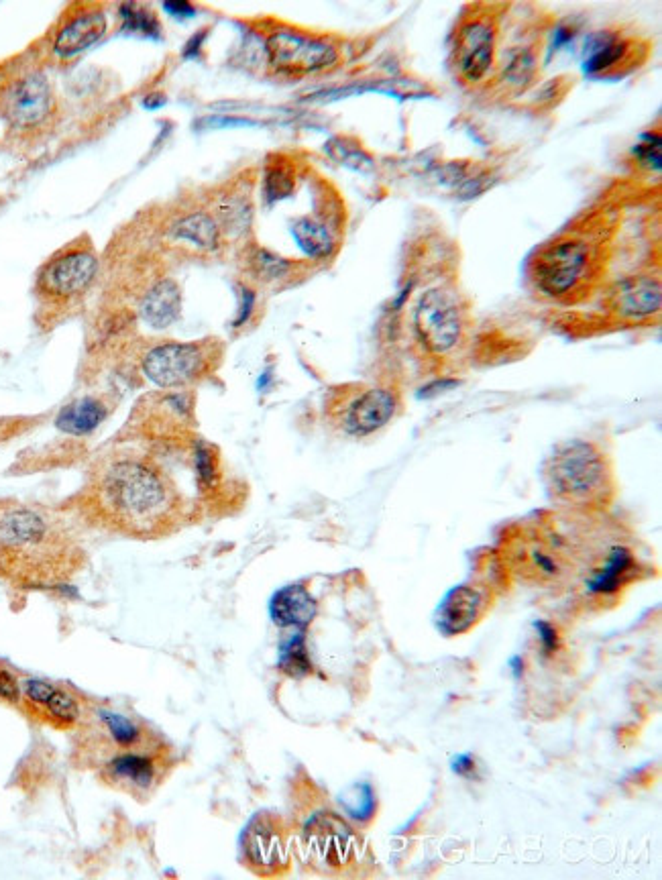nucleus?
Instances as JSON below:
<instances>
[{"mask_svg": "<svg viewBox=\"0 0 662 880\" xmlns=\"http://www.w3.org/2000/svg\"><path fill=\"white\" fill-rule=\"evenodd\" d=\"M64 536L41 512L25 506L0 508V569L33 585L64 577Z\"/></svg>", "mask_w": 662, "mask_h": 880, "instance_id": "obj_1", "label": "nucleus"}, {"mask_svg": "<svg viewBox=\"0 0 662 880\" xmlns=\"http://www.w3.org/2000/svg\"><path fill=\"white\" fill-rule=\"evenodd\" d=\"M98 498L108 518L135 530L155 528L172 506L163 475L135 459L115 461L102 471Z\"/></svg>", "mask_w": 662, "mask_h": 880, "instance_id": "obj_2", "label": "nucleus"}, {"mask_svg": "<svg viewBox=\"0 0 662 880\" xmlns=\"http://www.w3.org/2000/svg\"><path fill=\"white\" fill-rule=\"evenodd\" d=\"M546 483L555 498L577 508L608 504L614 477L608 457L585 440H569L546 461Z\"/></svg>", "mask_w": 662, "mask_h": 880, "instance_id": "obj_3", "label": "nucleus"}, {"mask_svg": "<svg viewBox=\"0 0 662 880\" xmlns=\"http://www.w3.org/2000/svg\"><path fill=\"white\" fill-rule=\"evenodd\" d=\"M506 561L524 581L553 585L567 577L571 557L565 540L546 528H520L506 542Z\"/></svg>", "mask_w": 662, "mask_h": 880, "instance_id": "obj_4", "label": "nucleus"}, {"mask_svg": "<svg viewBox=\"0 0 662 880\" xmlns=\"http://www.w3.org/2000/svg\"><path fill=\"white\" fill-rule=\"evenodd\" d=\"M53 92L41 70L11 66L0 72V117L17 131H33L53 115Z\"/></svg>", "mask_w": 662, "mask_h": 880, "instance_id": "obj_5", "label": "nucleus"}, {"mask_svg": "<svg viewBox=\"0 0 662 880\" xmlns=\"http://www.w3.org/2000/svg\"><path fill=\"white\" fill-rule=\"evenodd\" d=\"M98 275V257L88 245H68L37 273V294L47 304H68L84 296Z\"/></svg>", "mask_w": 662, "mask_h": 880, "instance_id": "obj_6", "label": "nucleus"}, {"mask_svg": "<svg viewBox=\"0 0 662 880\" xmlns=\"http://www.w3.org/2000/svg\"><path fill=\"white\" fill-rule=\"evenodd\" d=\"M412 324L420 343L434 355H449L463 339L465 318L457 298L440 288L426 290L412 314Z\"/></svg>", "mask_w": 662, "mask_h": 880, "instance_id": "obj_7", "label": "nucleus"}, {"mask_svg": "<svg viewBox=\"0 0 662 880\" xmlns=\"http://www.w3.org/2000/svg\"><path fill=\"white\" fill-rule=\"evenodd\" d=\"M589 263L591 251L585 241L561 239L538 253L532 265V280L540 294L565 298L585 280Z\"/></svg>", "mask_w": 662, "mask_h": 880, "instance_id": "obj_8", "label": "nucleus"}, {"mask_svg": "<svg viewBox=\"0 0 662 880\" xmlns=\"http://www.w3.org/2000/svg\"><path fill=\"white\" fill-rule=\"evenodd\" d=\"M269 66L288 76H306L324 72L339 62V51L324 39L294 31L278 29L265 41Z\"/></svg>", "mask_w": 662, "mask_h": 880, "instance_id": "obj_9", "label": "nucleus"}, {"mask_svg": "<svg viewBox=\"0 0 662 880\" xmlns=\"http://www.w3.org/2000/svg\"><path fill=\"white\" fill-rule=\"evenodd\" d=\"M212 353L204 343H161L143 357V373L157 388H182L210 371Z\"/></svg>", "mask_w": 662, "mask_h": 880, "instance_id": "obj_10", "label": "nucleus"}, {"mask_svg": "<svg viewBox=\"0 0 662 880\" xmlns=\"http://www.w3.org/2000/svg\"><path fill=\"white\" fill-rule=\"evenodd\" d=\"M398 412V398L383 388H359L343 394L333 406L339 428L351 436H369L390 424Z\"/></svg>", "mask_w": 662, "mask_h": 880, "instance_id": "obj_11", "label": "nucleus"}, {"mask_svg": "<svg viewBox=\"0 0 662 880\" xmlns=\"http://www.w3.org/2000/svg\"><path fill=\"white\" fill-rule=\"evenodd\" d=\"M306 850L326 868H347L357 862L361 844L349 825L335 813L314 815L304 830Z\"/></svg>", "mask_w": 662, "mask_h": 880, "instance_id": "obj_12", "label": "nucleus"}, {"mask_svg": "<svg viewBox=\"0 0 662 880\" xmlns=\"http://www.w3.org/2000/svg\"><path fill=\"white\" fill-rule=\"evenodd\" d=\"M495 64V27L487 17L467 19L455 43V68L463 82L479 84Z\"/></svg>", "mask_w": 662, "mask_h": 880, "instance_id": "obj_13", "label": "nucleus"}, {"mask_svg": "<svg viewBox=\"0 0 662 880\" xmlns=\"http://www.w3.org/2000/svg\"><path fill=\"white\" fill-rule=\"evenodd\" d=\"M243 850L249 866L259 874H278L288 866V842L280 819L257 815L243 834Z\"/></svg>", "mask_w": 662, "mask_h": 880, "instance_id": "obj_14", "label": "nucleus"}, {"mask_svg": "<svg viewBox=\"0 0 662 880\" xmlns=\"http://www.w3.org/2000/svg\"><path fill=\"white\" fill-rule=\"evenodd\" d=\"M106 33V17L98 7H78L64 17L53 33L49 51L58 60H72L90 49Z\"/></svg>", "mask_w": 662, "mask_h": 880, "instance_id": "obj_15", "label": "nucleus"}, {"mask_svg": "<svg viewBox=\"0 0 662 880\" xmlns=\"http://www.w3.org/2000/svg\"><path fill=\"white\" fill-rule=\"evenodd\" d=\"M662 290L658 278L652 275H632L624 278L610 292V308L622 320H644L660 312Z\"/></svg>", "mask_w": 662, "mask_h": 880, "instance_id": "obj_16", "label": "nucleus"}, {"mask_svg": "<svg viewBox=\"0 0 662 880\" xmlns=\"http://www.w3.org/2000/svg\"><path fill=\"white\" fill-rule=\"evenodd\" d=\"M27 705L41 720L51 722L58 728H70L80 720V705L68 691L53 687L41 679H27L21 685Z\"/></svg>", "mask_w": 662, "mask_h": 880, "instance_id": "obj_17", "label": "nucleus"}, {"mask_svg": "<svg viewBox=\"0 0 662 880\" xmlns=\"http://www.w3.org/2000/svg\"><path fill=\"white\" fill-rule=\"evenodd\" d=\"M487 595L471 585L455 587L438 608V628L447 636L469 632L487 612Z\"/></svg>", "mask_w": 662, "mask_h": 880, "instance_id": "obj_18", "label": "nucleus"}, {"mask_svg": "<svg viewBox=\"0 0 662 880\" xmlns=\"http://www.w3.org/2000/svg\"><path fill=\"white\" fill-rule=\"evenodd\" d=\"M168 235L174 243L196 253H214L223 243V231H220L216 218L204 210L178 216L170 225Z\"/></svg>", "mask_w": 662, "mask_h": 880, "instance_id": "obj_19", "label": "nucleus"}, {"mask_svg": "<svg viewBox=\"0 0 662 880\" xmlns=\"http://www.w3.org/2000/svg\"><path fill=\"white\" fill-rule=\"evenodd\" d=\"M318 605L302 585H288L271 597L269 616L275 626L304 630L316 618Z\"/></svg>", "mask_w": 662, "mask_h": 880, "instance_id": "obj_20", "label": "nucleus"}, {"mask_svg": "<svg viewBox=\"0 0 662 880\" xmlns=\"http://www.w3.org/2000/svg\"><path fill=\"white\" fill-rule=\"evenodd\" d=\"M106 777L127 791L143 793L157 781V762L153 756L129 748V752L115 756L106 764Z\"/></svg>", "mask_w": 662, "mask_h": 880, "instance_id": "obj_21", "label": "nucleus"}, {"mask_svg": "<svg viewBox=\"0 0 662 880\" xmlns=\"http://www.w3.org/2000/svg\"><path fill=\"white\" fill-rule=\"evenodd\" d=\"M182 310V292L174 280H161L151 286L139 302V316L151 328L172 326Z\"/></svg>", "mask_w": 662, "mask_h": 880, "instance_id": "obj_22", "label": "nucleus"}, {"mask_svg": "<svg viewBox=\"0 0 662 880\" xmlns=\"http://www.w3.org/2000/svg\"><path fill=\"white\" fill-rule=\"evenodd\" d=\"M634 569L636 561L632 550L626 546H614L608 557H605L603 565L591 571L585 585L595 595H612L630 581Z\"/></svg>", "mask_w": 662, "mask_h": 880, "instance_id": "obj_23", "label": "nucleus"}, {"mask_svg": "<svg viewBox=\"0 0 662 880\" xmlns=\"http://www.w3.org/2000/svg\"><path fill=\"white\" fill-rule=\"evenodd\" d=\"M108 416L106 406L96 398H80L66 408L55 418V426L62 432L72 436H84L94 432Z\"/></svg>", "mask_w": 662, "mask_h": 880, "instance_id": "obj_24", "label": "nucleus"}, {"mask_svg": "<svg viewBox=\"0 0 662 880\" xmlns=\"http://www.w3.org/2000/svg\"><path fill=\"white\" fill-rule=\"evenodd\" d=\"M292 235L310 259H328L337 249V241L326 225L316 218H300L292 227Z\"/></svg>", "mask_w": 662, "mask_h": 880, "instance_id": "obj_25", "label": "nucleus"}, {"mask_svg": "<svg viewBox=\"0 0 662 880\" xmlns=\"http://www.w3.org/2000/svg\"><path fill=\"white\" fill-rule=\"evenodd\" d=\"M247 265L253 278L261 284H278L288 280L292 271H294V263L284 259L282 255L273 253L265 247H253L247 253Z\"/></svg>", "mask_w": 662, "mask_h": 880, "instance_id": "obj_26", "label": "nucleus"}, {"mask_svg": "<svg viewBox=\"0 0 662 880\" xmlns=\"http://www.w3.org/2000/svg\"><path fill=\"white\" fill-rule=\"evenodd\" d=\"M216 218V223L223 233H231V235H241L251 227V204L243 194L231 192L220 196L218 204H216V214H212Z\"/></svg>", "mask_w": 662, "mask_h": 880, "instance_id": "obj_27", "label": "nucleus"}, {"mask_svg": "<svg viewBox=\"0 0 662 880\" xmlns=\"http://www.w3.org/2000/svg\"><path fill=\"white\" fill-rule=\"evenodd\" d=\"M626 53V41L618 35L599 33L589 47V58L585 60V72L587 74H599L618 66V62Z\"/></svg>", "mask_w": 662, "mask_h": 880, "instance_id": "obj_28", "label": "nucleus"}, {"mask_svg": "<svg viewBox=\"0 0 662 880\" xmlns=\"http://www.w3.org/2000/svg\"><path fill=\"white\" fill-rule=\"evenodd\" d=\"M280 669L290 677H304L312 671L310 656L306 650V640L302 630L290 636L280 650Z\"/></svg>", "mask_w": 662, "mask_h": 880, "instance_id": "obj_29", "label": "nucleus"}, {"mask_svg": "<svg viewBox=\"0 0 662 880\" xmlns=\"http://www.w3.org/2000/svg\"><path fill=\"white\" fill-rule=\"evenodd\" d=\"M536 74V58L530 49H518L508 60L502 76L504 84L512 90H524Z\"/></svg>", "mask_w": 662, "mask_h": 880, "instance_id": "obj_30", "label": "nucleus"}, {"mask_svg": "<svg viewBox=\"0 0 662 880\" xmlns=\"http://www.w3.org/2000/svg\"><path fill=\"white\" fill-rule=\"evenodd\" d=\"M100 720H102L108 736L113 738L121 748H133L141 740V728L121 713L100 711Z\"/></svg>", "mask_w": 662, "mask_h": 880, "instance_id": "obj_31", "label": "nucleus"}, {"mask_svg": "<svg viewBox=\"0 0 662 880\" xmlns=\"http://www.w3.org/2000/svg\"><path fill=\"white\" fill-rule=\"evenodd\" d=\"M294 172L288 163H273L265 174V198L269 202H278L292 194L294 190Z\"/></svg>", "mask_w": 662, "mask_h": 880, "instance_id": "obj_32", "label": "nucleus"}, {"mask_svg": "<svg viewBox=\"0 0 662 880\" xmlns=\"http://www.w3.org/2000/svg\"><path fill=\"white\" fill-rule=\"evenodd\" d=\"M341 803L347 809V813L355 819H369L373 815L375 809V799H373V791L367 785H355L351 789H347L341 795Z\"/></svg>", "mask_w": 662, "mask_h": 880, "instance_id": "obj_33", "label": "nucleus"}, {"mask_svg": "<svg viewBox=\"0 0 662 880\" xmlns=\"http://www.w3.org/2000/svg\"><path fill=\"white\" fill-rule=\"evenodd\" d=\"M121 19H123L127 31L147 35V37H159V21L151 13H147L145 9H141L137 5H123Z\"/></svg>", "mask_w": 662, "mask_h": 880, "instance_id": "obj_34", "label": "nucleus"}, {"mask_svg": "<svg viewBox=\"0 0 662 880\" xmlns=\"http://www.w3.org/2000/svg\"><path fill=\"white\" fill-rule=\"evenodd\" d=\"M634 157L642 165V168L650 172L660 170V135L658 133H646L642 139L634 145Z\"/></svg>", "mask_w": 662, "mask_h": 880, "instance_id": "obj_35", "label": "nucleus"}, {"mask_svg": "<svg viewBox=\"0 0 662 880\" xmlns=\"http://www.w3.org/2000/svg\"><path fill=\"white\" fill-rule=\"evenodd\" d=\"M196 469H198V477L204 483H212V479L216 477V463H214V457L208 451V447H198V451H196Z\"/></svg>", "mask_w": 662, "mask_h": 880, "instance_id": "obj_36", "label": "nucleus"}, {"mask_svg": "<svg viewBox=\"0 0 662 880\" xmlns=\"http://www.w3.org/2000/svg\"><path fill=\"white\" fill-rule=\"evenodd\" d=\"M19 697H21V687H19L17 679L9 671L0 669V699L17 703Z\"/></svg>", "mask_w": 662, "mask_h": 880, "instance_id": "obj_37", "label": "nucleus"}, {"mask_svg": "<svg viewBox=\"0 0 662 880\" xmlns=\"http://www.w3.org/2000/svg\"><path fill=\"white\" fill-rule=\"evenodd\" d=\"M255 302H257L255 292L251 288H241V308H239V314L235 320V328H241L251 318V314L255 310Z\"/></svg>", "mask_w": 662, "mask_h": 880, "instance_id": "obj_38", "label": "nucleus"}, {"mask_svg": "<svg viewBox=\"0 0 662 880\" xmlns=\"http://www.w3.org/2000/svg\"><path fill=\"white\" fill-rule=\"evenodd\" d=\"M163 9L178 19H186L194 15V7H190L188 3H165Z\"/></svg>", "mask_w": 662, "mask_h": 880, "instance_id": "obj_39", "label": "nucleus"}, {"mask_svg": "<svg viewBox=\"0 0 662 880\" xmlns=\"http://www.w3.org/2000/svg\"><path fill=\"white\" fill-rule=\"evenodd\" d=\"M204 37H206V33L204 31H200L194 39H190L188 41V45H186V49H184V55L186 58H194V55L200 51V45H202V41H204Z\"/></svg>", "mask_w": 662, "mask_h": 880, "instance_id": "obj_40", "label": "nucleus"}]
</instances>
